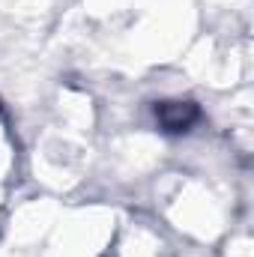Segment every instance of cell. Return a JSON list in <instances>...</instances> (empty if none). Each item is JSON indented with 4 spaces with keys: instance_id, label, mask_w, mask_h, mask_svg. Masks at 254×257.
I'll return each instance as SVG.
<instances>
[{
    "instance_id": "obj_1",
    "label": "cell",
    "mask_w": 254,
    "mask_h": 257,
    "mask_svg": "<svg viewBox=\"0 0 254 257\" xmlns=\"http://www.w3.org/2000/svg\"><path fill=\"white\" fill-rule=\"evenodd\" d=\"M156 120L165 132L180 135V132H189L200 120V108L194 102H159L156 105Z\"/></svg>"
}]
</instances>
